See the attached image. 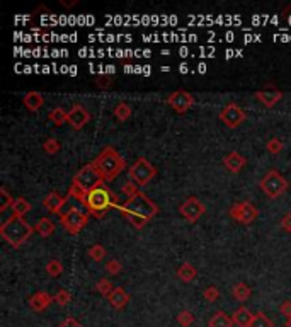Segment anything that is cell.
Returning <instances> with one entry per match:
<instances>
[{"instance_id":"cell-1","label":"cell","mask_w":291,"mask_h":327,"mask_svg":"<svg viewBox=\"0 0 291 327\" xmlns=\"http://www.w3.org/2000/svg\"><path fill=\"white\" fill-rule=\"evenodd\" d=\"M125 215L135 228H143L150 220L158 215V206L155 201H152L145 193L138 191L133 198H128L123 204L116 206Z\"/></svg>"},{"instance_id":"cell-2","label":"cell","mask_w":291,"mask_h":327,"mask_svg":"<svg viewBox=\"0 0 291 327\" xmlns=\"http://www.w3.org/2000/svg\"><path fill=\"white\" fill-rule=\"evenodd\" d=\"M95 169L99 171L102 181L106 184L112 182L126 167V160L119 155V152L114 147H106L94 160Z\"/></svg>"},{"instance_id":"cell-3","label":"cell","mask_w":291,"mask_h":327,"mask_svg":"<svg viewBox=\"0 0 291 327\" xmlns=\"http://www.w3.org/2000/svg\"><path fill=\"white\" fill-rule=\"evenodd\" d=\"M36 232L33 225H29L22 217H15L12 215L5 222L0 225V235L9 245H12L14 249L20 247L31 235Z\"/></svg>"},{"instance_id":"cell-4","label":"cell","mask_w":291,"mask_h":327,"mask_svg":"<svg viewBox=\"0 0 291 327\" xmlns=\"http://www.w3.org/2000/svg\"><path fill=\"white\" fill-rule=\"evenodd\" d=\"M117 198L114 194L111 193V189L106 186V184H101V186H97L95 189H92V191L87 194V199H85V208L89 209L90 215H94V217H104L107 209L111 208H116L117 206Z\"/></svg>"},{"instance_id":"cell-5","label":"cell","mask_w":291,"mask_h":327,"mask_svg":"<svg viewBox=\"0 0 291 327\" xmlns=\"http://www.w3.org/2000/svg\"><path fill=\"white\" fill-rule=\"evenodd\" d=\"M155 176H157L155 166L145 157L136 158L135 164L128 169V177H130V181L135 182L136 186H147Z\"/></svg>"},{"instance_id":"cell-6","label":"cell","mask_w":291,"mask_h":327,"mask_svg":"<svg viewBox=\"0 0 291 327\" xmlns=\"http://www.w3.org/2000/svg\"><path fill=\"white\" fill-rule=\"evenodd\" d=\"M259 186L264 191L265 196L274 199V198H279L281 194H284L289 184H288V181H286V177L283 176V174H281L279 171H276V169H273V171L264 174V177L260 179Z\"/></svg>"},{"instance_id":"cell-7","label":"cell","mask_w":291,"mask_h":327,"mask_svg":"<svg viewBox=\"0 0 291 327\" xmlns=\"http://www.w3.org/2000/svg\"><path fill=\"white\" fill-rule=\"evenodd\" d=\"M71 182H75L77 186H80L85 193H90L92 189H95L97 186H101V184H106L102 181L99 171L95 169L94 162L85 164V166L74 176V181Z\"/></svg>"},{"instance_id":"cell-8","label":"cell","mask_w":291,"mask_h":327,"mask_svg":"<svg viewBox=\"0 0 291 327\" xmlns=\"http://www.w3.org/2000/svg\"><path fill=\"white\" fill-rule=\"evenodd\" d=\"M60 222L66 232L71 235H77L79 232H82V228L89 222V213L82 212V209L77 206H71L68 208V212L60 215Z\"/></svg>"},{"instance_id":"cell-9","label":"cell","mask_w":291,"mask_h":327,"mask_svg":"<svg viewBox=\"0 0 291 327\" xmlns=\"http://www.w3.org/2000/svg\"><path fill=\"white\" fill-rule=\"evenodd\" d=\"M228 215L235 220V222H238L242 225H250L255 218H257L259 212L250 201H242V203H235L233 206L228 209Z\"/></svg>"},{"instance_id":"cell-10","label":"cell","mask_w":291,"mask_h":327,"mask_svg":"<svg viewBox=\"0 0 291 327\" xmlns=\"http://www.w3.org/2000/svg\"><path fill=\"white\" fill-rule=\"evenodd\" d=\"M204 212H206V206H204L201 199L196 196H189L187 199H184L181 206H179V213L191 223L198 222L204 215Z\"/></svg>"},{"instance_id":"cell-11","label":"cell","mask_w":291,"mask_h":327,"mask_svg":"<svg viewBox=\"0 0 291 327\" xmlns=\"http://www.w3.org/2000/svg\"><path fill=\"white\" fill-rule=\"evenodd\" d=\"M245 118H247L245 111L238 104H235V102H230V104H227L222 111H220V121L225 123V125L228 128H232V130H235V128H238L242 125L245 121Z\"/></svg>"},{"instance_id":"cell-12","label":"cell","mask_w":291,"mask_h":327,"mask_svg":"<svg viewBox=\"0 0 291 327\" xmlns=\"http://www.w3.org/2000/svg\"><path fill=\"white\" fill-rule=\"evenodd\" d=\"M167 104L171 106L177 114H184V112H187L194 106V96L184 89L174 90L172 94L167 97Z\"/></svg>"},{"instance_id":"cell-13","label":"cell","mask_w":291,"mask_h":327,"mask_svg":"<svg viewBox=\"0 0 291 327\" xmlns=\"http://www.w3.org/2000/svg\"><path fill=\"white\" fill-rule=\"evenodd\" d=\"M89 121H90V112L87 111L84 106L80 104L71 106V109L68 111V125L74 128V130H82Z\"/></svg>"},{"instance_id":"cell-14","label":"cell","mask_w":291,"mask_h":327,"mask_svg":"<svg viewBox=\"0 0 291 327\" xmlns=\"http://www.w3.org/2000/svg\"><path fill=\"white\" fill-rule=\"evenodd\" d=\"M255 99L260 101L265 107H273L276 106L278 102L281 101V97H283V92H281L278 87H274V85H265L264 89H260L255 92Z\"/></svg>"},{"instance_id":"cell-15","label":"cell","mask_w":291,"mask_h":327,"mask_svg":"<svg viewBox=\"0 0 291 327\" xmlns=\"http://www.w3.org/2000/svg\"><path fill=\"white\" fill-rule=\"evenodd\" d=\"M53 301L55 296H51L48 291H36L34 295H31L28 298V303L34 312H44Z\"/></svg>"},{"instance_id":"cell-16","label":"cell","mask_w":291,"mask_h":327,"mask_svg":"<svg viewBox=\"0 0 291 327\" xmlns=\"http://www.w3.org/2000/svg\"><path fill=\"white\" fill-rule=\"evenodd\" d=\"M65 203H66V198H61L56 191L48 193L43 199V206L46 212L55 213V215H61V208L65 206Z\"/></svg>"},{"instance_id":"cell-17","label":"cell","mask_w":291,"mask_h":327,"mask_svg":"<svg viewBox=\"0 0 291 327\" xmlns=\"http://www.w3.org/2000/svg\"><path fill=\"white\" fill-rule=\"evenodd\" d=\"M245 164H247V160H245L238 152H230L223 157V166L233 174H238L240 171H242Z\"/></svg>"},{"instance_id":"cell-18","label":"cell","mask_w":291,"mask_h":327,"mask_svg":"<svg viewBox=\"0 0 291 327\" xmlns=\"http://www.w3.org/2000/svg\"><path fill=\"white\" fill-rule=\"evenodd\" d=\"M107 300H109V303L114 307V309L121 310L130 303V295H128L126 290H123L121 286H116V288L112 290V293L107 296Z\"/></svg>"},{"instance_id":"cell-19","label":"cell","mask_w":291,"mask_h":327,"mask_svg":"<svg viewBox=\"0 0 291 327\" xmlns=\"http://www.w3.org/2000/svg\"><path fill=\"white\" fill-rule=\"evenodd\" d=\"M22 104L28 107L31 112H36L38 109H41V106L44 104V97L38 90H31L22 97Z\"/></svg>"},{"instance_id":"cell-20","label":"cell","mask_w":291,"mask_h":327,"mask_svg":"<svg viewBox=\"0 0 291 327\" xmlns=\"http://www.w3.org/2000/svg\"><path fill=\"white\" fill-rule=\"evenodd\" d=\"M232 320L237 327H250L254 320V314L249 309H245V307H238L232 314Z\"/></svg>"},{"instance_id":"cell-21","label":"cell","mask_w":291,"mask_h":327,"mask_svg":"<svg viewBox=\"0 0 291 327\" xmlns=\"http://www.w3.org/2000/svg\"><path fill=\"white\" fill-rule=\"evenodd\" d=\"M198 269L196 266H192L191 263H182L177 269V278L182 279L184 283H191L192 279H196Z\"/></svg>"},{"instance_id":"cell-22","label":"cell","mask_w":291,"mask_h":327,"mask_svg":"<svg viewBox=\"0 0 291 327\" xmlns=\"http://www.w3.org/2000/svg\"><path fill=\"white\" fill-rule=\"evenodd\" d=\"M233 320L232 317H228L225 312L218 310L211 315V319L208 320V327H232Z\"/></svg>"},{"instance_id":"cell-23","label":"cell","mask_w":291,"mask_h":327,"mask_svg":"<svg viewBox=\"0 0 291 327\" xmlns=\"http://www.w3.org/2000/svg\"><path fill=\"white\" fill-rule=\"evenodd\" d=\"M34 230H36V233H38L39 237L46 239V237H50V235L55 232V223L51 222L50 218H46V217L39 218L38 223L34 225Z\"/></svg>"},{"instance_id":"cell-24","label":"cell","mask_w":291,"mask_h":327,"mask_svg":"<svg viewBox=\"0 0 291 327\" xmlns=\"http://www.w3.org/2000/svg\"><path fill=\"white\" fill-rule=\"evenodd\" d=\"M232 295L235 296V300L245 301V300L250 298V295H252V288L245 283H235L233 288H232Z\"/></svg>"},{"instance_id":"cell-25","label":"cell","mask_w":291,"mask_h":327,"mask_svg":"<svg viewBox=\"0 0 291 327\" xmlns=\"http://www.w3.org/2000/svg\"><path fill=\"white\" fill-rule=\"evenodd\" d=\"M48 120L51 123H55L56 126H61V125H65V123L68 121V112H66L63 107H55V109L50 111Z\"/></svg>"},{"instance_id":"cell-26","label":"cell","mask_w":291,"mask_h":327,"mask_svg":"<svg viewBox=\"0 0 291 327\" xmlns=\"http://www.w3.org/2000/svg\"><path fill=\"white\" fill-rule=\"evenodd\" d=\"M31 209V203L26 198H15V201L12 204V213L15 217H24Z\"/></svg>"},{"instance_id":"cell-27","label":"cell","mask_w":291,"mask_h":327,"mask_svg":"<svg viewBox=\"0 0 291 327\" xmlns=\"http://www.w3.org/2000/svg\"><path fill=\"white\" fill-rule=\"evenodd\" d=\"M46 273H48L50 278H58L63 273V264L58 259H50L46 263Z\"/></svg>"},{"instance_id":"cell-28","label":"cell","mask_w":291,"mask_h":327,"mask_svg":"<svg viewBox=\"0 0 291 327\" xmlns=\"http://www.w3.org/2000/svg\"><path fill=\"white\" fill-rule=\"evenodd\" d=\"M131 106L128 104V102H119L116 107H114V116L117 118L119 121H126V120H130L131 118Z\"/></svg>"},{"instance_id":"cell-29","label":"cell","mask_w":291,"mask_h":327,"mask_svg":"<svg viewBox=\"0 0 291 327\" xmlns=\"http://www.w3.org/2000/svg\"><path fill=\"white\" fill-rule=\"evenodd\" d=\"M114 288H116V286L111 283L109 278H101V279L95 283V290L99 291V293H101L102 296H106V298L112 293V290H114Z\"/></svg>"},{"instance_id":"cell-30","label":"cell","mask_w":291,"mask_h":327,"mask_svg":"<svg viewBox=\"0 0 291 327\" xmlns=\"http://www.w3.org/2000/svg\"><path fill=\"white\" fill-rule=\"evenodd\" d=\"M0 196H2V201H0V213L7 212L9 208H12V204L15 199L10 196V193L7 191V188H0Z\"/></svg>"},{"instance_id":"cell-31","label":"cell","mask_w":291,"mask_h":327,"mask_svg":"<svg viewBox=\"0 0 291 327\" xmlns=\"http://www.w3.org/2000/svg\"><path fill=\"white\" fill-rule=\"evenodd\" d=\"M60 148H61L60 142L56 140V138H53V136L46 138V140L43 142V150L48 153V155H55V153H58Z\"/></svg>"},{"instance_id":"cell-32","label":"cell","mask_w":291,"mask_h":327,"mask_svg":"<svg viewBox=\"0 0 291 327\" xmlns=\"http://www.w3.org/2000/svg\"><path fill=\"white\" fill-rule=\"evenodd\" d=\"M194 315L191 310H181L177 314V324L181 327H191L194 324Z\"/></svg>"},{"instance_id":"cell-33","label":"cell","mask_w":291,"mask_h":327,"mask_svg":"<svg viewBox=\"0 0 291 327\" xmlns=\"http://www.w3.org/2000/svg\"><path fill=\"white\" fill-rule=\"evenodd\" d=\"M87 254H89L90 259H94V261H97V263H101V261L106 258V249L102 247L101 244H94V245H90V247H89Z\"/></svg>"},{"instance_id":"cell-34","label":"cell","mask_w":291,"mask_h":327,"mask_svg":"<svg viewBox=\"0 0 291 327\" xmlns=\"http://www.w3.org/2000/svg\"><path fill=\"white\" fill-rule=\"evenodd\" d=\"M87 194H89V193H85L84 189H82L80 186H77L75 182H71V186H70V191H68V196L75 198L77 201H80V203H84V204H85Z\"/></svg>"},{"instance_id":"cell-35","label":"cell","mask_w":291,"mask_h":327,"mask_svg":"<svg viewBox=\"0 0 291 327\" xmlns=\"http://www.w3.org/2000/svg\"><path fill=\"white\" fill-rule=\"evenodd\" d=\"M70 300H71V293H70L68 290L60 288L58 291H56V295H55V301H56V303H58L60 307L68 305V303H70Z\"/></svg>"},{"instance_id":"cell-36","label":"cell","mask_w":291,"mask_h":327,"mask_svg":"<svg viewBox=\"0 0 291 327\" xmlns=\"http://www.w3.org/2000/svg\"><path fill=\"white\" fill-rule=\"evenodd\" d=\"M250 327H273V322L265 317V314L259 312V314H254V320L252 324H250Z\"/></svg>"},{"instance_id":"cell-37","label":"cell","mask_w":291,"mask_h":327,"mask_svg":"<svg viewBox=\"0 0 291 327\" xmlns=\"http://www.w3.org/2000/svg\"><path fill=\"white\" fill-rule=\"evenodd\" d=\"M265 148H268L269 153H273V155H278V153L283 150V142H281L279 138L273 136L268 143H265Z\"/></svg>"},{"instance_id":"cell-38","label":"cell","mask_w":291,"mask_h":327,"mask_svg":"<svg viewBox=\"0 0 291 327\" xmlns=\"http://www.w3.org/2000/svg\"><path fill=\"white\" fill-rule=\"evenodd\" d=\"M203 298L209 301V303H213V301H216L220 298V290L216 286H208V288L203 291Z\"/></svg>"},{"instance_id":"cell-39","label":"cell","mask_w":291,"mask_h":327,"mask_svg":"<svg viewBox=\"0 0 291 327\" xmlns=\"http://www.w3.org/2000/svg\"><path fill=\"white\" fill-rule=\"evenodd\" d=\"M121 269H123V266H121V263H119L117 259H109V261L106 263V271H107L109 274H112V276L119 274Z\"/></svg>"},{"instance_id":"cell-40","label":"cell","mask_w":291,"mask_h":327,"mask_svg":"<svg viewBox=\"0 0 291 327\" xmlns=\"http://www.w3.org/2000/svg\"><path fill=\"white\" fill-rule=\"evenodd\" d=\"M121 191H123V194H126L128 198H133V196H135V194L138 193V188H136L135 182L128 181V182H125V184H121Z\"/></svg>"},{"instance_id":"cell-41","label":"cell","mask_w":291,"mask_h":327,"mask_svg":"<svg viewBox=\"0 0 291 327\" xmlns=\"http://www.w3.org/2000/svg\"><path fill=\"white\" fill-rule=\"evenodd\" d=\"M281 228H283L284 232H291V212L284 213V217L281 218Z\"/></svg>"},{"instance_id":"cell-42","label":"cell","mask_w":291,"mask_h":327,"mask_svg":"<svg viewBox=\"0 0 291 327\" xmlns=\"http://www.w3.org/2000/svg\"><path fill=\"white\" fill-rule=\"evenodd\" d=\"M58 327H82V324L77 319H74V317H66L63 322H60Z\"/></svg>"},{"instance_id":"cell-43","label":"cell","mask_w":291,"mask_h":327,"mask_svg":"<svg viewBox=\"0 0 291 327\" xmlns=\"http://www.w3.org/2000/svg\"><path fill=\"white\" fill-rule=\"evenodd\" d=\"M279 312L286 317V320L291 319V301H283L279 307Z\"/></svg>"},{"instance_id":"cell-44","label":"cell","mask_w":291,"mask_h":327,"mask_svg":"<svg viewBox=\"0 0 291 327\" xmlns=\"http://www.w3.org/2000/svg\"><path fill=\"white\" fill-rule=\"evenodd\" d=\"M286 327H291V319L286 320Z\"/></svg>"}]
</instances>
